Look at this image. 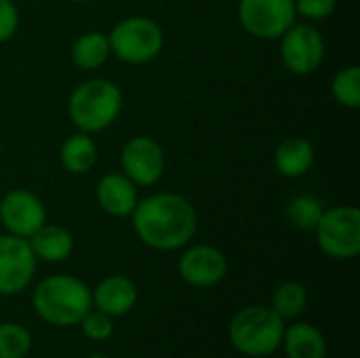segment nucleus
<instances>
[{
    "mask_svg": "<svg viewBox=\"0 0 360 358\" xmlns=\"http://www.w3.org/2000/svg\"><path fill=\"white\" fill-rule=\"evenodd\" d=\"M137 238L154 251H177L190 245L198 230L194 205L175 192H158L141 198L131 213Z\"/></svg>",
    "mask_w": 360,
    "mask_h": 358,
    "instance_id": "nucleus-1",
    "label": "nucleus"
},
{
    "mask_svg": "<svg viewBox=\"0 0 360 358\" xmlns=\"http://www.w3.org/2000/svg\"><path fill=\"white\" fill-rule=\"evenodd\" d=\"M34 314L53 327H74L93 308L91 289L72 274H53L42 279L32 293Z\"/></svg>",
    "mask_w": 360,
    "mask_h": 358,
    "instance_id": "nucleus-2",
    "label": "nucleus"
},
{
    "mask_svg": "<svg viewBox=\"0 0 360 358\" xmlns=\"http://www.w3.org/2000/svg\"><path fill=\"white\" fill-rule=\"evenodd\" d=\"M122 112V91L108 78L80 82L68 99V116L82 133H101L116 122Z\"/></svg>",
    "mask_w": 360,
    "mask_h": 358,
    "instance_id": "nucleus-3",
    "label": "nucleus"
},
{
    "mask_svg": "<svg viewBox=\"0 0 360 358\" xmlns=\"http://www.w3.org/2000/svg\"><path fill=\"white\" fill-rule=\"evenodd\" d=\"M285 325L270 306H247L230 321V344L249 358L270 357L281 348Z\"/></svg>",
    "mask_w": 360,
    "mask_h": 358,
    "instance_id": "nucleus-4",
    "label": "nucleus"
},
{
    "mask_svg": "<svg viewBox=\"0 0 360 358\" xmlns=\"http://www.w3.org/2000/svg\"><path fill=\"white\" fill-rule=\"evenodd\" d=\"M110 51L124 63L139 65L156 59L165 46V36L160 25L141 15L120 19L108 34Z\"/></svg>",
    "mask_w": 360,
    "mask_h": 358,
    "instance_id": "nucleus-5",
    "label": "nucleus"
},
{
    "mask_svg": "<svg viewBox=\"0 0 360 358\" xmlns=\"http://www.w3.org/2000/svg\"><path fill=\"white\" fill-rule=\"evenodd\" d=\"M314 234L325 255L333 260H354L360 253V211L352 205L325 209Z\"/></svg>",
    "mask_w": 360,
    "mask_h": 358,
    "instance_id": "nucleus-6",
    "label": "nucleus"
},
{
    "mask_svg": "<svg viewBox=\"0 0 360 358\" xmlns=\"http://www.w3.org/2000/svg\"><path fill=\"white\" fill-rule=\"evenodd\" d=\"M297 19L295 0H240L238 21L255 38L276 40Z\"/></svg>",
    "mask_w": 360,
    "mask_h": 358,
    "instance_id": "nucleus-7",
    "label": "nucleus"
},
{
    "mask_svg": "<svg viewBox=\"0 0 360 358\" xmlns=\"http://www.w3.org/2000/svg\"><path fill=\"white\" fill-rule=\"evenodd\" d=\"M285 68L297 76L314 74L325 59V38L312 23H293L281 38Z\"/></svg>",
    "mask_w": 360,
    "mask_h": 358,
    "instance_id": "nucleus-8",
    "label": "nucleus"
},
{
    "mask_svg": "<svg viewBox=\"0 0 360 358\" xmlns=\"http://www.w3.org/2000/svg\"><path fill=\"white\" fill-rule=\"evenodd\" d=\"M36 255L27 238L0 234V295H17L36 274Z\"/></svg>",
    "mask_w": 360,
    "mask_h": 358,
    "instance_id": "nucleus-9",
    "label": "nucleus"
},
{
    "mask_svg": "<svg viewBox=\"0 0 360 358\" xmlns=\"http://www.w3.org/2000/svg\"><path fill=\"white\" fill-rule=\"evenodd\" d=\"M120 169L137 188H150L165 173V152L156 139L135 135L120 150Z\"/></svg>",
    "mask_w": 360,
    "mask_h": 358,
    "instance_id": "nucleus-10",
    "label": "nucleus"
},
{
    "mask_svg": "<svg viewBox=\"0 0 360 358\" xmlns=\"http://www.w3.org/2000/svg\"><path fill=\"white\" fill-rule=\"evenodd\" d=\"M177 272L190 287L211 289L226 279L228 257L221 249L213 245H192L181 253L177 262Z\"/></svg>",
    "mask_w": 360,
    "mask_h": 358,
    "instance_id": "nucleus-11",
    "label": "nucleus"
},
{
    "mask_svg": "<svg viewBox=\"0 0 360 358\" xmlns=\"http://www.w3.org/2000/svg\"><path fill=\"white\" fill-rule=\"evenodd\" d=\"M0 224L6 234L30 238L46 224V209L34 192L17 188L6 192L0 200Z\"/></svg>",
    "mask_w": 360,
    "mask_h": 358,
    "instance_id": "nucleus-12",
    "label": "nucleus"
},
{
    "mask_svg": "<svg viewBox=\"0 0 360 358\" xmlns=\"http://www.w3.org/2000/svg\"><path fill=\"white\" fill-rule=\"evenodd\" d=\"M91 298L95 310L108 314L110 319H120L135 308L139 300V289L129 276L110 274L99 281V285L91 291Z\"/></svg>",
    "mask_w": 360,
    "mask_h": 358,
    "instance_id": "nucleus-13",
    "label": "nucleus"
},
{
    "mask_svg": "<svg viewBox=\"0 0 360 358\" xmlns=\"http://www.w3.org/2000/svg\"><path fill=\"white\" fill-rule=\"evenodd\" d=\"M97 203L101 211L112 217H131L139 203L137 186L124 173H108L97 181L95 188Z\"/></svg>",
    "mask_w": 360,
    "mask_h": 358,
    "instance_id": "nucleus-14",
    "label": "nucleus"
},
{
    "mask_svg": "<svg viewBox=\"0 0 360 358\" xmlns=\"http://www.w3.org/2000/svg\"><path fill=\"white\" fill-rule=\"evenodd\" d=\"M281 348L285 350L287 358H327L329 354L325 333L316 325L302 321L285 325Z\"/></svg>",
    "mask_w": 360,
    "mask_h": 358,
    "instance_id": "nucleus-15",
    "label": "nucleus"
},
{
    "mask_svg": "<svg viewBox=\"0 0 360 358\" xmlns=\"http://www.w3.org/2000/svg\"><path fill=\"white\" fill-rule=\"evenodd\" d=\"M36 260L46 264H59L65 262L74 251V236L68 228L57 224H44L40 226L30 238H27Z\"/></svg>",
    "mask_w": 360,
    "mask_h": 358,
    "instance_id": "nucleus-16",
    "label": "nucleus"
},
{
    "mask_svg": "<svg viewBox=\"0 0 360 358\" xmlns=\"http://www.w3.org/2000/svg\"><path fill=\"white\" fill-rule=\"evenodd\" d=\"M314 165V146L306 137H287L274 152V169L278 175L297 179Z\"/></svg>",
    "mask_w": 360,
    "mask_h": 358,
    "instance_id": "nucleus-17",
    "label": "nucleus"
},
{
    "mask_svg": "<svg viewBox=\"0 0 360 358\" xmlns=\"http://www.w3.org/2000/svg\"><path fill=\"white\" fill-rule=\"evenodd\" d=\"M59 160L68 173L84 175L97 162V143L93 141V137L89 133L78 131L61 143Z\"/></svg>",
    "mask_w": 360,
    "mask_h": 358,
    "instance_id": "nucleus-18",
    "label": "nucleus"
},
{
    "mask_svg": "<svg viewBox=\"0 0 360 358\" xmlns=\"http://www.w3.org/2000/svg\"><path fill=\"white\" fill-rule=\"evenodd\" d=\"M110 55H112V51H110L108 34H103L99 30L80 34L72 44V61L80 70H86V72L99 70L110 59Z\"/></svg>",
    "mask_w": 360,
    "mask_h": 358,
    "instance_id": "nucleus-19",
    "label": "nucleus"
},
{
    "mask_svg": "<svg viewBox=\"0 0 360 358\" xmlns=\"http://www.w3.org/2000/svg\"><path fill=\"white\" fill-rule=\"evenodd\" d=\"M270 308L287 323V321H297L306 308H308V291L302 283L297 281H285L281 283L270 298Z\"/></svg>",
    "mask_w": 360,
    "mask_h": 358,
    "instance_id": "nucleus-20",
    "label": "nucleus"
},
{
    "mask_svg": "<svg viewBox=\"0 0 360 358\" xmlns=\"http://www.w3.org/2000/svg\"><path fill=\"white\" fill-rule=\"evenodd\" d=\"M325 213V205L314 194H300L293 196L287 205V219L293 228L302 232H314L316 224Z\"/></svg>",
    "mask_w": 360,
    "mask_h": 358,
    "instance_id": "nucleus-21",
    "label": "nucleus"
},
{
    "mask_svg": "<svg viewBox=\"0 0 360 358\" xmlns=\"http://www.w3.org/2000/svg\"><path fill=\"white\" fill-rule=\"evenodd\" d=\"M34 346L27 327L19 323H0V358H25Z\"/></svg>",
    "mask_w": 360,
    "mask_h": 358,
    "instance_id": "nucleus-22",
    "label": "nucleus"
},
{
    "mask_svg": "<svg viewBox=\"0 0 360 358\" xmlns=\"http://www.w3.org/2000/svg\"><path fill=\"white\" fill-rule=\"evenodd\" d=\"M331 93L335 101L344 108L356 110L360 108V68L359 65H346L342 68L331 82Z\"/></svg>",
    "mask_w": 360,
    "mask_h": 358,
    "instance_id": "nucleus-23",
    "label": "nucleus"
},
{
    "mask_svg": "<svg viewBox=\"0 0 360 358\" xmlns=\"http://www.w3.org/2000/svg\"><path fill=\"white\" fill-rule=\"evenodd\" d=\"M78 325L82 329V335L91 342H105L114 333V319L95 308H91Z\"/></svg>",
    "mask_w": 360,
    "mask_h": 358,
    "instance_id": "nucleus-24",
    "label": "nucleus"
},
{
    "mask_svg": "<svg viewBox=\"0 0 360 358\" xmlns=\"http://www.w3.org/2000/svg\"><path fill=\"white\" fill-rule=\"evenodd\" d=\"M338 8V0H295V13L310 21L329 19Z\"/></svg>",
    "mask_w": 360,
    "mask_h": 358,
    "instance_id": "nucleus-25",
    "label": "nucleus"
},
{
    "mask_svg": "<svg viewBox=\"0 0 360 358\" xmlns=\"http://www.w3.org/2000/svg\"><path fill=\"white\" fill-rule=\"evenodd\" d=\"M19 30V8L13 0H0V44L11 40Z\"/></svg>",
    "mask_w": 360,
    "mask_h": 358,
    "instance_id": "nucleus-26",
    "label": "nucleus"
},
{
    "mask_svg": "<svg viewBox=\"0 0 360 358\" xmlns=\"http://www.w3.org/2000/svg\"><path fill=\"white\" fill-rule=\"evenodd\" d=\"M86 358H110V357H105V354H91V357H86Z\"/></svg>",
    "mask_w": 360,
    "mask_h": 358,
    "instance_id": "nucleus-27",
    "label": "nucleus"
},
{
    "mask_svg": "<svg viewBox=\"0 0 360 358\" xmlns=\"http://www.w3.org/2000/svg\"><path fill=\"white\" fill-rule=\"evenodd\" d=\"M72 2H89V0H72Z\"/></svg>",
    "mask_w": 360,
    "mask_h": 358,
    "instance_id": "nucleus-28",
    "label": "nucleus"
}]
</instances>
